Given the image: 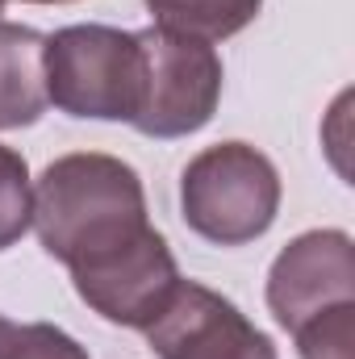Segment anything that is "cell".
Segmentation results:
<instances>
[{
	"label": "cell",
	"instance_id": "obj_1",
	"mask_svg": "<svg viewBox=\"0 0 355 359\" xmlns=\"http://www.w3.org/2000/svg\"><path fill=\"white\" fill-rule=\"evenodd\" d=\"M147 226L142 180L117 155L76 151L34 180V230L46 255L63 268L88 264Z\"/></svg>",
	"mask_w": 355,
	"mask_h": 359
},
{
	"label": "cell",
	"instance_id": "obj_2",
	"mask_svg": "<svg viewBox=\"0 0 355 359\" xmlns=\"http://www.w3.org/2000/svg\"><path fill=\"white\" fill-rule=\"evenodd\" d=\"M184 226L213 247H247L264 238L280 213V176L264 151L217 142L188 159L180 176Z\"/></svg>",
	"mask_w": 355,
	"mask_h": 359
},
{
	"label": "cell",
	"instance_id": "obj_3",
	"mask_svg": "<svg viewBox=\"0 0 355 359\" xmlns=\"http://www.w3.org/2000/svg\"><path fill=\"white\" fill-rule=\"evenodd\" d=\"M46 100L80 121H134L142 92L138 34L113 25H63L42 50Z\"/></svg>",
	"mask_w": 355,
	"mask_h": 359
},
{
	"label": "cell",
	"instance_id": "obj_4",
	"mask_svg": "<svg viewBox=\"0 0 355 359\" xmlns=\"http://www.w3.org/2000/svg\"><path fill=\"white\" fill-rule=\"evenodd\" d=\"M142 92L134 130L147 138H188L205 130L222 100V59L209 42L172 29H138Z\"/></svg>",
	"mask_w": 355,
	"mask_h": 359
},
{
	"label": "cell",
	"instance_id": "obj_5",
	"mask_svg": "<svg viewBox=\"0 0 355 359\" xmlns=\"http://www.w3.org/2000/svg\"><path fill=\"white\" fill-rule=\"evenodd\" d=\"M67 271H72L80 301L92 313H100L113 326H130V330H147L184 280L168 238L155 226H147L130 243Z\"/></svg>",
	"mask_w": 355,
	"mask_h": 359
},
{
	"label": "cell",
	"instance_id": "obj_6",
	"mask_svg": "<svg viewBox=\"0 0 355 359\" xmlns=\"http://www.w3.org/2000/svg\"><path fill=\"white\" fill-rule=\"evenodd\" d=\"M159 359H276L264 330L222 292L180 280L163 313L142 330Z\"/></svg>",
	"mask_w": 355,
	"mask_h": 359
},
{
	"label": "cell",
	"instance_id": "obj_7",
	"mask_svg": "<svg viewBox=\"0 0 355 359\" xmlns=\"http://www.w3.org/2000/svg\"><path fill=\"white\" fill-rule=\"evenodd\" d=\"M355 301V247L347 230H305L297 234L267 271V309L297 334L305 322L335 305Z\"/></svg>",
	"mask_w": 355,
	"mask_h": 359
},
{
	"label": "cell",
	"instance_id": "obj_8",
	"mask_svg": "<svg viewBox=\"0 0 355 359\" xmlns=\"http://www.w3.org/2000/svg\"><path fill=\"white\" fill-rule=\"evenodd\" d=\"M42 50H46V34L0 21V130L34 126L51 109Z\"/></svg>",
	"mask_w": 355,
	"mask_h": 359
},
{
	"label": "cell",
	"instance_id": "obj_9",
	"mask_svg": "<svg viewBox=\"0 0 355 359\" xmlns=\"http://www.w3.org/2000/svg\"><path fill=\"white\" fill-rule=\"evenodd\" d=\"M142 4L159 29H172L209 46L247 29L264 8V0H142Z\"/></svg>",
	"mask_w": 355,
	"mask_h": 359
},
{
	"label": "cell",
	"instance_id": "obj_10",
	"mask_svg": "<svg viewBox=\"0 0 355 359\" xmlns=\"http://www.w3.org/2000/svg\"><path fill=\"white\" fill-rule=\"evenodd\" d=\"M34 226V184L29 163L0 142V251L17 247Z\"/></svg>",
	"mask_w": 355,
	"mask_h": 359
},
{
	"label": "cell",
	"instance_id": "obj_11",
	"mask_svg": "<svg viewBox=\"0 0 355 359\" xmlns=\"http://www.w3.org/2000/svg\"><path fill=\"white\" fill-rule=\"evenodd\" d=\"M293 339L301 359H355V301L318 313Z\"/></svg>",
	"mask_w": 355,
	"mask_h": 359
},
{
	"label": "cell",
	"instance_id": "obj_12",
	"mask_svg": "<svg viewBox=\"0 0 355 359\" xmlns=\"http://www.w3.org/2000/svg\"><path fill=\"white\" fill-rule=\"evenodd\" d=\"M13 359H88V351L67 330L51 322H29V326H17Z\"/></svg>",
	"mask_w": 355,
	"mask_h": 359
},
{
	"label": "cell",
	"instance_id": "obj_13",
	"mask_svg": "<svg viewBox=\"0 0 355 359\" xmlns=\"http://www.w3.org/2000/svg\"><path fill=\"white\" fill-rule=\"evenodd\" d=\"M13 347H17V322L0 313V359H13Z\"/></svg>",
	"mask_w": 355,
	"mask_h": 359
},
{
	"label": "cell",
	"instance_id": "obj_14",
	"mask_svg": "<svg viewBox=\"0 0 355 359\" xmlns=\"http://www.w3.org/2000/svg\"><path fill=\"white\" fill-rule=\"evenodd\" d=\"M8 0H0V8H4ZM25 4H72V0H25Z\"/></svg>",
	"mask_w": 355,
	"mask_h": 359
}]
</instances>
